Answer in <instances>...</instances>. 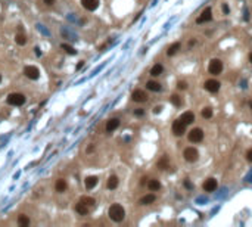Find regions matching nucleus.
Here are the masks:
<instances>
[{
  "label": "nucleus",
  "mask_w": 252,
  "mask_h": 227,
  "mask_svg": "<svg viewBox=\"0 0 252 227\" xmlns=\"http://www.w3.org/2000/svg\"><path fill=\"white\" fill-rule=\"evenodd\" d=\"M55 2H56V0H44V3H46V5H49V6H52Z\"/></svg>",
  "instance_id": "c9c22d12"
},
{
  "label": "nucleus",
  "mask_w": 252,
  "mask_h": 227,
  "mask_svg": "<svg viewBox=\"0 0 252 227\" xmlns=\"http://www.w3.org/2000/svg\"><path fill=\"white\" fill-rule=\"evenodd\" d=\"M24 74H25L30 80H37V78L40 77L39 68H35L34 65H28V67L24 68Z\"/></svg>",
  "instance_id": "423d86ee"
},
{
  "label": "nucleus",
  "mask_w": 252,
  "mask_h": 227,
  "mask_svg": "<svg viewBox=\"0 0 252 227\" xmlns=\"http://www.w3.org/2000/svg\"><path fill=\"white\" fill-rule=\"evenodd\" d=\"M179 49H180V43H179V41H176V43H172L171 46L168 47V50H167V55H168V56H171V55H174L176 52H177V50H179Z\"/></svg>",
  "instance_id": "5701e85b"
},
{
  "label": "nucleus",
  "mask_w": 252,
  "mask_h": 227,
  "mask_svg": "<svg viewBox=\"0 0 252 227\" xmlns=\"http://www.w3.org/2000/svg\"><path fill=\"white\" fill-rule=\"evenodd\" d=\"M183 156H184V159L187 162H195V161H198L199 154L195 147H186L184 152H183Z\"/></svg>",
  "instance_id": "20e7f679"
},
{
  "label": "nucleus",
  "mask_w": 252,
  "mask_h": 227,
  "mask_svg": "<svg viewBox=\"0 0 252 227\" xmlns=\"http://www.w3.org/2000/svg\"><path fill=\"white\" fill-rule=\"evenodd\" d=\"M158 167L161 168V170H165V168L168 167V161H167L165 156H164V158H162V159H161V161L158 162Z\"/></svg>",
  "instance_id": "c756f323"
},
{
  "label": "nucleus",
  "mask_w": 252,
  "mask_h": 227,
  "mask_svg": "<svg viewBox=\"0 0 252 227\" xmlns=\"http://www.w3.org/2000/svg\"><path fill=\"white\" fill-rule=\"evenodd\" d=\"M119 127V120L118 118H111L106 122V131H114Z\"/></svg>",
  "instance_id": "ddd939ff"
},
{
  "label": "nucleus",
  "mask_w": 252,
  "mask_h": 227,
  "mask_svg": "<svg viewBox=\"0 0 252 227\" xmlns=\"http://www.w3.org/2000/svg\"><path fill=\"white\" fill-rule=\"evenodd\" d=\"M204 86H205V89L208 90V92H211V93H217V92L220 90V86H221V84H220L217 80H206Z\"/></svg>",
  "instance_id": "9d476101"
},
{
  "label": "nucleus",
  "mask_w": 252,
  "mask_h": 227,
  "mask_svg": "<svg viewBox=\"0 0 252 227\" xmlns=\"http://www.w3.org/2000/svg\"><path fill=\"white\" fill-rule=\"evenodd\" d=\"M62 49H65V52L69 55H77V50L72 46H69V44H62Z\"/></svg>",
  "instance_id": "c85d7f7f"
},
{
  "label": "nucleus",
  "mask_w": 252,
  "mask_h": 227,
  "mask_svg": "<svg viewBox=\"0 0 252 227\" xmlns=\"http://www.w3.org/2000/svg\"><path fill=\"white\" fill-rule=\"evenodd\" d=\"M177 87H179L180 90H184V89H187V83H186V81H179Z\"/></svg>",
  "instance_id": "7c9ffc66"
},
{
  "label": "nucleus",
  "mask_w": 252,
  "mask_h": 227,
  "mask_svg": "<svg viewBox=\"0 0 252 227\" xmlns=\"http://www.w3.org/2000/svg\"><path fill=\"white\" fill-rule=\"evenodd\" d=\"M202 139H204V131L200 128H193L189 131V140L192 143H199L202 142Z\"/></svg>",
  "instance_id": "39448f33"
},
{
  "label": "nucleus",
  "mask_w": 252,
  "mask_h": 227,
  "mask_svg": "<svg viewBox=\"0 0 252 227\" xmlns=\"http://www.w3.org/2000/svg\"><path fill=\"white\" fill-rule=\"evenodd\" d=\"M18 224L22 227H27L30 224V218H28L27 215H19V217H18Z\"/></svg>",
  "instance_id": "a878e982"
},
{
  "label": "nucleus",
  "mask_w": 252,
  "mask_h": 227,
  "mask_svg": "<svg viewBox=\"0 0 252 227\" xmlns=\"http://www.w3.org/2000/svg\"><path fill=\"white\" fill-rule=\"evenodd\" d=\"M186 131V124L181 120H176L172 122V133L176 136H183Z\"/></svg>",
  "instance_id": "0eeeda50"
},
{
  "label": "nucleus",
  "mask_w": 252,
  "mask_h": 227,
  "mask_svg": "<svg viewBox=\"0 0 252 227\" xmlns=\"http://www.w3.org/2000/svg\"><path fill=\"white\" fill-rule=\"evenodd\" d=\"M6 102L9 105H13V106H21V105L25 103V96L21 93H10L7 96Z\"/></svg>",
  "instance_id": "f03ea898"
},
{
  "label": "nucleus",
  "mask_w": 252,
  "mask_h": 227,
  "mask_svg": "<svg viewBox=\"0 0 252 227\" xmlns=\"http://www.w3.org/2000/svg\"><path fill=\"white\" fill-rule=\"evenodd\" d=\"M147 187H149V190H152V192H156V190H159V189H161V183H159L158 180L152 179V180L147 181Z\"/></svg>",
  "instance_id": "aec40b11"
},
{
  "label": "nucleus",
  "mask_w": 252,
  "mask_h": 227,
  "mask_svg": "<svg viewBox=\"0 0 252 227\" xmlns=\"http://www.w3.org/2000/svg\"><path fill=\"white\" fill-rule=\"evenodd\" d=\"M81 5H83L84 9L93 12V10H96L99 7V0H81Z\"/></svg>",
  "instance_id": "9b49d317"
},
{
  "label": "nucleus",
  "mask_w": 252,
  "mask_h": 227,
  "mask_svg": "<svg viewBox=\"0 0 252 227\" xmlns=\"http://www.w3.org/2000/svg\"><path fill=\"white\" fill-rule=\"evenodd\" d=\"M249 60H251V62H252V52H251V53H249Z\"/></svg>",
  "instance_id": "58836bf2"
},
{
  "label": "nucleus",
  "mask_w": 252,
  "mask_h": 227,
  "mask_svg": "<svg viewBox=\"0 0 252 227\" xmlns=\"http://www.w3.org/2000/svg\"><path fill=\"white\" fill-rule=\"evenodd\" d=\"M118 183H119V180H118V177L117 175H111L109 179H108V189H111V190H114V189H117L118 187Z\"/></svg>",
  "instance_id": "dca6fc26"
},
{
  "label": "nucleus",
  "mask_w": 252,
  "mask_h": 227,
  "mask_svg": "<svg viewBox=\"0 0 252 227\" xmlns=\"http://www.w3.org/2000/svg\"><path fill=\"white\" fill-rule=\"evenodd\" d=\"M170 100H171V103L174 106H181V103H183V99L180 97L179 94H172L171 97H170Z\"/></svg>",
  "instance_id": "b1692460"
},
{
  "label": "nucleus",
  "mask_w": 252,
  "mask_h": 227,
  "mask_svg": "<svg viewBox=\"0 0 252 227\" xmlns=\"http://www.w3.org/2000/svg\"><path fill=\"white\" fill-rule=\"evenodd\" d=\"M229 10H230L229 6H227V5H223V12H224V14H229Z\"/></svg>",
  "instance_id": "f704fd0d"
},
{
  "label": "nucleus",
  "mask_w": 252,
  "mask_h": 227,
  "mask_svg": "<svg viewBox=\"0 0 252 227\" xmlns=\"http://www.w3.org/2000/svg\"><path fill=\"white\" fill-rule=\"evenodd\" d=\"M161 109H162L161 106H155V108H153V112H155V114H159V112H161Z\"/></svg>",
  "instance_id": "e433bc0d"
},
{
  "label": "nucleus",
  "mask_w": 252,
  "mask_h": 227,
  "mask_svg": "<svg viewBox=\"0 0 252 227\" xmlns=\"http://www.w3.org/2000/svg\"><path fill=\"white\" fill-rule=\"evenodd\" d=\"M75 211H77L80 215H87V214H89V207L84 205L83 202H78V204L75 205Z\"/></svg>",
  "instance_id": "f3484780"
},
{
  "label": "nucleus",
  "mask_w": 252,
  "mask_h": 227,
  "mask_svg": "<svg viewBox=\"0 0 252 227\" xmlns=\"http://www.w3.org/2000/svg\"><path fill=\"white\" fill-rule=\"evenodd\" d=\"M208 71H209V74H212V75H218V74H221V71H223V62L220 59H212L211 62H209V65H208Z\"/></svg>",
  "instance_id": "7ed1b4c3"
},
{
  "label": "nucleus",
  "mask_w": 252,
  "mask_h": 227,
  "mask_svg": "<svg viewBox=\"0 0 252 227\" xmlns=\"http://www.w3.org/2000/svg\"><path fill=\"white\" fill-rule=\"evenodd\" d=\"M108 215H109V218L112 221L121 223V221L126 218V211H124V208L121 207L119 204H114V205H111V208H109Z\"/></svg>",
  "instance_id": "f257e3e1"
},
{
  "label": "nucleus",
  "mask_w": 252,
  "mask_h": 227,
  "mask_svg": "<svg viewBox=\"0 0 252 227\" xmlns=\"http://www.w3.org/2000/svg\"><path fill=\"white\" fill-rule=\"evenodd\" d=\"M134 115H137V117H142V115H145V111H143L142 108H139V109H136V111H134Z\"/></svg>",
  "instance_id": "2f4dec72"
},
{
  "label": "nucleus",
  "mask_w": 252,
  "mask_h": 227,
  "mask_svg": "<svg viewBox=\"0 0 252 227\" xmlns=\"http://www.w3.org/2000/svg\"><path fill=\"white\" fill-rule=\"evenodd\" d=\"M215 189H217V180L215 179H208L204 183V190L205 192H214Z\"/></svg>",
  "instance_id": "f8f14e48"
},
{
  "label": "nucleus",
  "mask_w": 252,
  "mask_h": 227,
  "mask_svg": "<svg viewBox=\"0 0 252 227\" xmlns=\"http://www.w3.org/2000/svg\"><path fill=\"white\" fill-rule=\"evenodd\" d=\"M180 120L183 121L186 126H187V124H192L193 121H195V114L190 112V111H187V112H184L181 117H180Z\"/></svg>",
  "instance_id": "4468645a"
},
{
  "label": "nucleus",
  "mask_w": 252,
  "mask_h": 227,
  "mask_svg": "<svg viewBox=\"0 0 252 227\" xmlns=\"http://www.w3.org/2000/svg\"><path fill=\"white\" fill-rule=\"evenodd\" d=\"M131 99L134 100V102H137V103H142V102H146V99H147V94H146V92H143V90L137 89V90H134V92H133Z\"/></svg>",
  "instance_id": "1a4fd4ad"
},
{
  "label": "nucleus",
  "mask_w": 252,
  "mask_h": 227,
  "mask_svg": "<svg viewBox=\"0 0 252 227\" xmlns=\"http://www.w3.org/2000/svg\"><path fill=\"white\" fill-rule=\"evenodd\" d=\"M246 159L249 161V162H252V149H249V151L246 152Z\"/></svg>",
  "instance_id": "473e14b6"
},
{
  "label": "nucleus",
  "mask_w": 252,
  "mask_h": 227,
  "mask_svg": "<svg viewBox=\"0 0 252 227\" xmlns=\"http://www.w3.org/2000/svg\"><path fill=\"white\" fill-rule=\"evenodd\" d=\"M211 19H212V10L209 7H206V9L202 10V14L198 16L196 22H198V24H204V22H208V21H211Z\"/></svg>",
  "instance_id": "6e6552de"
},
{
  "label": "nucleus",
  "mask_w": 252,
  "mask_h": 227,
  "mask_svg": "<svg viewBox=\"0 0 252 227\" xmlns=\"http://www.w3.org/2000/svg\"><path fill=\"white\" fill-rule=\"evenodd\" d=\"M146 89L147 90H152V92H159L161 90V84L158 81H147L146 83Z\"/></svg>",
  "instance_id": "6ab92c4d"
},
{
  "label": "nucleus",
  "mask_w": 252,
  "mask_h": 227,
  "mask_svg": "<svg viewBox=\"0 0 252 227\" xmlns=\"http://www.w3.org/2000/svg\"><path fill=\"white\" fill-rule=\"evenodd\" d=\"M0 81H2V75H0Z\"/></svg>",
  "instance_id": "a19ab883"
},
{
  "label": "nucleus",
  "mask_w": 252,
  "mask_h": 227,
  "mask_svg": "<svg viewBox=\"0 0 252 227\" xmlns=\"http://www.w3.org/2000/svg\"><path fill=\"white\" fill-rule=\"evenodd\" d=\"M249 106H251V109H252V100H251V102H249Z\"/></svg>",
  "instance_id": "ea45409f"
},
{
  "label": "nucleus",
  "mask_w": 252,
  "mask_h": 227,
  "mask_svg": "<svg viewBox=\"0 0 252 227\" xmlns=\"http://www.w3.org/2000/svg\"><path fill=\"white\" fill-rule=\"evenodd\" d=\"M80 202H83V204L87 205V207H93V205L96 204V200L93 199V198H90V196H83V198L80 199Z\"/></svg>",
  "instance_id": "393cba45"
},
{
  "label": "nucleus",
  "mask_w": 252,
  "mask_h": 227,
  "mask_svg": "<svg viewBox=\"0 0 252 227\" xmlns=\"http://www.w3.org/2000/svg\"><path fill=\"white\" fill-rule=\"evenodd\" d=\"M84 184H86V189H93V187L97 184V177L96 175H90V177H87L86 180H84Z\"/></svg>",
  "instance_id": "2eb2a0df"
},
{
  "label": "nucleus",
  "mask_w": 252,
  "mask_h": 227,
  "mask_svg": "<svg viewBox=\"0 0 252 227\" xmlns=\"http://www.w3.org/2000/svg\"><path fill=\"white\" fill-rule=\"evenodd\" d=\"M200 114H202V117H204V118H211V117H212V109L206 106V108H204V109H202V112H200Z\"/></svg>",
  "instance_id": "cd10ccee"
},
{
  "label": "nucleus",
  "mask_w": 252,
  "mask_h": 227,
  "mask_svg": "<svg viewBox=\"0 0 252 227\" xmlns=\"http://www.w3.org/2000/svg\"><path fill=\"white\" fill-rule=\"evenodd\" d=\"M55 187H56V192H65L66 190V181L65 180H62V179H59V180L56 181V184H55Z\"/></svg>",
  "instance_id": "412c9836"
},
{
  "label": "nucleus",
  "mask_w": 252,
  "mask_h": 227,
  "mask_svg": "<svg viewBox=\"0 0 252 227\" xmlns=\"http://www.w3.org/2000/svg\"><path fill=\"white\" fill-rule=\"evenodd\" d=\"M162 65L161 64H156V65H153L152 69H151V75H153V77H158V75H161L162 74Z\"/></svg>",
  "instance_id": "4be33fe9"
},
{
  "label": "nucleus",
  "mask_w": 252,
  "mask_h": 227,
  "mask_svg": "<svg viewBox=\"0 0 252 227\" xmlns=\"http://www.w3.org/2000/svg\"><path fill=\"white\" fill-rule=\"evenodd\" d=\"M184 186L187 187V189H193V184L189 180H184Z\"/></svg>",
  "instance_id": "72a5a7b5"
},
{
  "label": "nucleus",
  "mask_w": 252,
  "mask_h": 227,
  "mask_svg": "<svg viewBox=\"0 0 252 227\" xmlns=\"http://www.w3.org/2000/svg\"><path fill=\"white\" fill-rule=\"evenodd\" d=\"M15 41H16V44H19V46H24L27 43V39L24 34H16V37H15Z\"/></svg>",
  "instance_id": "bb28decb"
},
{
  "label": "nucleus",
  "mask_w": 252,
  "mask_h": 227,
  "mask_svg": "<svg viewBox=\"0 0 252 227\" xmlns=\"http://www.w3.org/2000/svg\"><path fill=\"white\" fill-rule=\"evenodd\" d=\"M83 65H84V62H83V60H81V62H80L78 65H77V69H80V68H83Z\"/></svg>",
  "instance_id": "4c0bfd02"
},
{
  "label": "nucleus",
  "mask_w": 252,
  "mask_h": 227,
  "mask_svg": "<svg viewBox=\"0 0 252 227\" xmlns=\"http://www.w3.org/2000/svg\"><path fill=\"white\" fill-rule=\"evenodd\" d=\"M155 199H156V196L155 195H146V196H143L142 199H140V204L142 205H151V204H153L155 202Z\"/></svg>",
  "instance_id": "a211bd4d"
}]
</instances>
